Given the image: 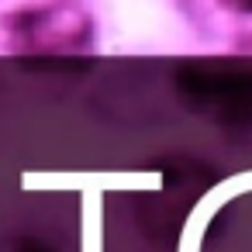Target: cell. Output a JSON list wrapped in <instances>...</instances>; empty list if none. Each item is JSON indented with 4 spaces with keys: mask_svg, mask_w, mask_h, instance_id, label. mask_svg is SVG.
Masks as SVG:
<instances>
[{
    "mask_svg": "<svg viewBox=\"0 0 252 252\" xmlns=\"http://www.w3.org/2000/svg\"><path fill=\"white\" fill-rule=\"evenodd\" d=\"M218 4L231 14H242V18H252V0H218Z\"/></svg>",
    "mask_w": 252,
    "mask_h": 252,
    "instance_id": "cell-3",
    "label": "cell"
},
{
    "mask_svg": "<svg viewBox=\"0 0 252 252\" xmlns=\"http://www.w3.org/2000/svg\"><path fill=\"white\" fill-rule=\"evenodd\" d=\"M25 190H80V252H104V190H159V173H25Z\"/></svg>",
    "mask_w": 252,
    "mask_h": 252,
    "instance_id": "cell-2",
    "label": "cell"
},
{
    "mask_svg": "<svg viewBox=\"0 0 252 252\" xmlns=\"http://www.w3.org/2000/svg\"><path fill=\"white\" fill-rule=\"evenodd\" d=\"M4 35L21 56H76L94 49V14L80 0L25 4L4 18Z\"/></svg>",
    "mask_w": 252,
    "mask_h": 252,
    "instance_id": "cell-1",
    "label": "cell"
}]
</instances>
